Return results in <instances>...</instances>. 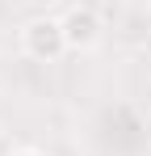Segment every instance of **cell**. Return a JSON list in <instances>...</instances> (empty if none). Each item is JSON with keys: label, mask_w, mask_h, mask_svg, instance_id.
<instances>
[{"label": "cell", "mask_w": 151, "mask_h": 156, "mask_svg": "<svg viewBox=\"0 0 151 156\" xmlns=\"http://www.w3.org/2000/svg\"><path fill=\"white\" fill-rule=\"evenodd\" d=\"M21 51L38 63H55L59 55H67V34L59 17H34L21 30Z\"/></svg>", "instance_id": "1"}, {"label": "cell", "mask_w": 151, "mask_h": 156, "mask_svg": "<svg viewBox=\"0 0 151 156\" xmlns=\"http://www.w3.org/2000/svg\"><path fill=\"white\" fill-rule=\"evenodd\" d=\"M63 34H67V51H92L101 42V13L88 9V4H76L63 17Z\"/></svg>", "instance_id": "2"}, {"label": "cell", "mask_w": 151, "mask_h": 156, "mask_svg": "<svg viewBox=\"0 0 151 156\" xmlns=\"http://www.w3.org/2000/svg\"><path fill=\"white\" fill-rule=\"evenodd\" d=\"M13 156H46V152H38V148H21V152H13Z\"/></svg>", "instance_id": "3"}]
</instances>
